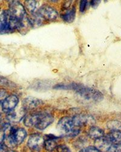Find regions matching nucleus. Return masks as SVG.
Here are the masks:
<instances>
[{
	"instance_id": "nucleus-25",
	"label": "nucleus",
	"mask_w": 121,
	"mask_h": 152,
	"mask_svg": "<svg viewBox=\"0 0 121 152\" xmlns=\"http://www.w3.org/2000/svg\"><path fill=\"white\" fill-rule=\"evenodd\" d=\"M100 3H101V1H98V0H93V1H90V5L93 7L96 8L97 6H98Z\"/></svg>"
},
{
	"instance_id": "nucleus-27",
	"label": "nucleus",
	"mask_w": 121,
	"mask_h": 152,
	"mask_svg": "<svg viewBox=\"0 0 121 152\" xmlns=\"http://www.w3.org/2000/svg\"><path fill=\"white\" fill-rule=\"evenodd\" d=\"M79 152H87V151H86V149H82V150H80V151H79Z\"/></svg>"
},
{
	"instance_id": "nucleus-2",
	"label": "nucleus",
	"mask_w": 121,
	"mask_h": 152,
	"mask_svg": "<svg viewBox=\"0 0 121 152\" xmlns=\"http://www.w3.org/2000/svg\"><path fill=\"white\" fill-rule=\"evenodd\" d=\"M57 129L59 133L68 136H75L80 132L73 123L72 118L69 117H64L60 119L57 124Z\"/></svg>"
},
{
	"instance_id": "nucleus-3",
	"label": "nucleus",
	"mask_w": 121,
	"mask_h": 152,
	"mask_svg": "<svg viewBox=\"0 0 121 152\" xmlns=\"http://www.w3.org/2000/svg\"><path fill=\"white\" fill-rule=\"evenodd\" d=\"M7 12L12 17L18 21H21L27 17L25 8L21 3L17 1H14L10 3L9 9Z\"/></svg>"
},
{
	"instance_id": "nucleus-1",
	"label": "nucleus",
	"mask_w": 121,
	"mask_h": 152,
	"mask_svg": "<svg viewBox=\"0 0 121 152\" xmlns=\"http://www.w3.org/2000/svg\"><path fill=\"white\" fill-rule=\"evenodd\" d=\"M68 90H74L81 97L87 100H93L94 101H101L103 98V94L98 90L94 88H89L82 84L71 83L68 84Z\"/></svg>"
},
{
	"instance_id": "nucleus-23",
	"label": "nucleus",
	"mask_w": 121,
	"mask_h": 152,
	"mask_svg": "<svg viewBox=\"0 0 121 152\" xmlns=\"http://www.w3.org/2000/svg\"><path fill=\"white\" fill-rule=\"evenodd\" d=\"M56 148L58 152H71L69 148L66 145H59Z\"/></svg>"
},
{
	"instance_id": "nucleus-26",
	"label": "nucleus",
	"mask_w": 121,
	"mask_h": 152,
	"mask_svg": "<svg viewBox=\"0 0 121 152\" xmlns=\"http://www.w3.org/2000/svg\"><path fill=\"white\" fill-rule=\"evenodd\" d=\"M7 146L3 142H0V152H6Z\"/></svg>"
},
{
	"instance_id": "nucleus-22",
	"label": "nucleus",
	"mask_w": 121,
	"mask_h": 152,
	"mask_svg": "<svg viewBox=\"0 0 121 152\" xmlns=\"http://www.w3.org/2000/svg\"><path fill=\"white\" fill-rule=\"evenodd\" d=\"M7 97V92L4 89H0V104H2L4 100Z\"/></svg>"
},
{
	"instance_id": "nucleus-11",
	"label": "nucleus",
	"mask_w": 121,
	"mask_h": 152,
	"mask_svg": "<svg viewBox=\"0 0 121 152\" xmlns=\"http://www.w3.org/2000/svg\"><path fill=\"white\" fill-rule=\"evenodd\" d=\"M0 32H8L7 11L0 9Z\"/></svg>"
},
{
	"instance_id": "nucleus-8",
	"label": "nucleus",
	"mask_w": 121,
	"mask_h": 152,
	"mask_svg": "<svg viewBox=\"0 0 121 152\" xmlns=\"http://www.w3.org/2000/svg\"><path fill=\"white\" fill-rule=\"evenodd\" d=\"M73 123L76 127H80L83 125H86V124H91L94 122L93 118L88 115H78L72 118Z\"/></svg>"
},
{
	"instance_id": "nucleus-17",
	"label": "nucleus",
	"mask_w": 121,
	"mask_h": 152,
	"mask_svg": "<svg viewBox=\"0 0 121 152\" xmlns=\"http://www.w3.org/2000/svg\"><path fill=\"white\" fill-rule=\"evenodd\" d=\"M37 116L38 113L27 116L24 119V125L27 126H29V127L35 126L36 122V119H37Z\"/></svg>"
},
{
	"instance_id": "nucleus-18",
	"label": "nucleus",
	"mask_w": 121,
	"mask_h": 152,
	"mask_svg": "<svg viewBox=\"0 0 121 152\" xmlns=\"http://www.w3.org/2000/svg\"><path fill=\"white\" fill-rule=\"evenodd\" d=\"M107 127L112 131L121 130V122L117 121H110L107 123Z\"/></svg>"
},
{
	"instance_id": "nucleus-12",
	"label": "nucleus",
	"mask_w": 121,
	"mask_h": 152,
	"mask_svg": "<svg viewBox=\"0 0 121 152\" xmlns=\"http://www.w3.org/2000/svg\"><path fill=\"white\" fill-rule=\"evenodd\" d=\"M76 16V8L75 7H73L68 10L64 12L63 14L60 15V17L63 20L67 23H72L75 20Z\"/></svg>"
},
{
	"instance_id": "nucleus-4",
	"label": "nucleus",
	"mask_w": 121,
	"mask_h": 152,
	"mask_svg": "<svg viewBox=\"0 0 121 152\" xmlns=\"http://www.w3.org/2000/svg\"><path fill=\"white\" fill-rule=\"evenodd\" d=\"M42 20L53 21L58 18V13L56 10L48 5H43L36 12Z\"/></svg>"
},
{
	"instance_id": "nucleus-16",
	"label": "nucleus",
	"mask_w": 121,
	"mask_h": 152,
	"mask_svg": "<svg viewBox=\"0 0 121 152\" xmlns=\"http://www.w3.org/2000/svg\"><path fill=\"white\" fill-rule=\"evenodd\" d=\"M44 146L45 148L48 151H53L58 147L57 142L56 141V138H48L46 141H44Z\"/></svg>"
},
{
	"instance_id": "nucleus-5",
	"label": "nucleus",
	"mask_w": 121,
	"mask_h": 152,
	"mask_svg": "<svg viewBox=\"0 0 121 152\" xmlns=\"http://www.w3.org/2000/svg\"><path fill=\"white\" fill-rule=\"evenodd\" d=\"M54 121L53 117L50 114L47 113H38L37 119L35 127L40 130H43L49 126Z\"/></svg>"
},
{
	"instance_id": "nucleus-13",
	"label": "nucleus",
	"mask_w": 121,
	"mask_h": 152,
	"mask_svg": "<svg viewBox=\"0 0 121 152\" xmlns=\"http://www.w3.org/2000/svg\"><path fill=\"white\" fill-rule=\"evenodd\" d=\"M112 144L121 145V132L119 130L112 131L107 136Z\"/></svg>"
},
{
	"instance_id": "nucleus-24",
	"label": "nucleus",
	"mask_w": 121,
	"mask_h": 152,
	"mask_svg": "<svg viewBox=\"0 0 121 152\" xmlns=\"http://www.w3.org/2000/svg\"><path fill=\"white\" fill-rule=\"evenodd\" d=\"M86 150V151L87 152H102L101 150H99V149H98L96 147H93V146L89 147Z\"/></svg>"
},
{
	"instance_id": "nucleus-20",
	"label": "nucleus",
	"mask_w": 121,
	"mask_h": 152,
	"mask_svg": "<svg viewBox=\"0 0 121 152\" xmlns=\"http://www.w3.org/2000/svg\"><path fill=\"white\" fill-rule=\"evenodd\" d=\"M88 1L86 0H82L80 2V6H79V10L81 12H84L85 10H86V8L87 7Z\"/></svg>"
},
{
	"instance_id": "nucleus-7",
	"label": "nucleus",
	"mask_w": 121,
	"mask_h": 152,
	"mask_svg": "<svg viewBox=\"0 0 121 152\" xmlns=\"http://www.w3.org/2000/svg\"><path fill=\"white\" fill-rule=\"evenodd\" d=\"M44 144V139L43 137L37 133L32 134L28 140V146L33 150L40 149Z\"/></svg>"
},
{
	"instance_id": "nucleus-6",
	"label": "nucleus",
	"mask_w": 121,
	"mask_h": 152,
	"mask_svg": "<svg viewBox=\"0 0 121 152\" xmlns=\"http://www.w3.org/2000/svg\"><path fill=\"white\" fill-rule=\"evenodd\" d=\"M19 102L18 97L15 95L7 96L1 104L2 110L6 113H10L13 111L17 106Z\"/></svg>"
},
{
	"instance_id": "nucleus-28",
	"label": "nucleus",
	"mask_w": 121,
	"mask_h": 152,
	"mask_svg": "<svg viewBox=\"0 0 121 152\" xmlns=\"http://www.w3.org/2000/svg\"><path fill=\"white\" fill-rule=\"evenodd\" d=\"M6 152H17V151H14V150H8V151H7Z\"/></svg>"
},
{
	"instance_id": "nucleus-9",
	"label": "nucleus",
	"mask_w": 121,
	"mask_h": 152,
	"mask_svg": "<svg viewBox=\"0 0 121 152\" xmlns=\"http://www.w3.org/2000/svg\"><path fill=\"white\" fill-rule=\"evenodd\" d=\"M42 100L34 97H27L23 100V108L26 110H32L41 105Z\"/></svg>"
},
{
	"instance_id": "nucleus-10",
	"label": "nucleus",
	"mask_w": 121,
	"mask_h": 152,
	"mask_svg": "<svg viewBox=\"0 0 121 152\" xmlns=\"http://www.w3.org/2000/svg\"><path fill=\"white\" fill-rule=\"evenodd\" d=\"M112 145L110 141L109 140L107 137H102L101 138L97 139L95 140V147H96L99 150L102 151H108Z\"/></svg>"
},
{
	"instance_id": "nucleus-14",
	"label": "nucleus",
	"mask_w": 121,
	"mask_h": 152,
	"mask_svg": "<svg viewBox=\"0 0 121 152\" xmlns=\"http://www.w3.org/2000/svg\"><path fill=\"white\" fill-rule=\"evenodd\" d=\"M89 135L92 139H94L95 140L97 139L104 137V131L97 126H91L89 131Z\"/></svg>"
},
{
	"instance_id": "nucleus-29",
	"label": "nucleus",
	"mask_w": 121,
	"mask_h": 152,
	"mask_svg": "<svg viewBox=\"0 0 121 152\" xmlns=\"http://www.w3.org/2000/svg\"><path fill=\"white\" fill-rule=\"evenodd\" d=\"M1 115H0V120H1Z\"/></svg>"
},
{
	"instance_id": "nucleus-15",
	"label": "nucleus",
	"mask_w": 121,
	"mask_h": 152,
	"mask_svg": "<svg viewBox=\"0 0 121 152\" xmlns=\"http://www.w3.org/2000/svg\"><path fill=\"white\" fill-rule=\"evenodd\" d=\"M25 6L27 10L32 14L36 13L38 10V2L35 0H29L25 1Z\"/></svg>"
},
{
	"instance_id": "nucleus-21",
	"label": "nucleus",
	"mask_w": 121,
	"mask_h": 152,
	"mask_svg": "<svg viewBox=\"0 0 121 152\" xmlns=\"http://www.w3.org/2000/svg\"><path fill=\"white\" fill-rule=\"evenodd\" d=\"M0 83H1L2 84L6 85V86H15L13 83L11 82L10 81L8 80L7 79L3 77H0Z\"/></svg>"
},
{
	"instance_id": "nucleus-19",
	"label": "nucleus",
	"mask_w": 121,
	"mask_h": 152,
	"mask_svg": "<svg viewBox=\"0 0 121 152\" xmlns=\"http://www.w3.org/2000/svg\"><path fill=\"white\" fill-rule=\"evenodd\" d=\"M35 89H39L38 90H41V86H42V90H45L46 89H48V88H49V86L50 85L49 84H47V82H44V83H42H42H36V85H35Z\"/></svg>"
}]
</instances>
